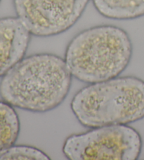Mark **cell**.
I'll return each mask as SVG.
<instances>
[{"label": "cell", "instance_id": "cell-1", "mask_svg": "<svg viewBox=\"0 0 144 160\" xmlns=\"http://www.w3.org/2000/svg\"><path fill=\"white\" fill-rule=\"evenodd\" d=\"M72 78L61 57L49 53L32 54L24 57L2 77L0 96L13 107L47 112L65 100Z\"/></svg>", "mask_w": 144, "mask_h": 160}, {"label": "cell", "instance_id": "cell-2", "mask_svg": "<svg viewBox=\"0 0 144 160\" xmlns=\"http://www.w3.org/2000/svg\"><path fill=\"white\" fill-rule=\"evenodd\" d=\"M132 53L125 30L102 25L76 35L67 46L64 59L73 77L92 84L120 76L129 64Z\"/></svg>", "mask_w": 144, "mask_h": 160}, {"label": "cell", "instance_id": "cell-3", "mask_svg": "<svg viewBox=\"0 0 144 160\" xmlns=\"http://www.w3.org/2000/svg\"><path fill=\"white\" fill-rule=\"evenodd\" d=\"M70 107L77 121L89 128L136 122L144 118V81L118 76L89 84L74 95Z\"/></svg>", "mask_w": 144, "mask_h": 160}, {"label": "cell", "instance_id": "cell-4", "mask_svg": "<svg viewBox=\"0 0 144 160\" xmlns=\"http://www.w3.org/2000/svg\"><path fill=\"white\" fill-rule=\"evenodd\" d=\"M142 146L141 135L134 128L110 125L69 136L63 152L70 160H136Z\"/></svg>", "mask_w": 144, "mask_h": 160}, {"label": "cell", "instance_id": "cell-5", "mask_svg": "<svg viewBox=\"0 0 144 160\" xmlns=\"http://www.w3.org/2000/svg\"><path fill=\"white\" fill-rule=\"evenodd\" d=\"M90 0H13L17 17L31 35L63 33L81 17Z\"/></svg>", "mask_w": 144, "mask_h": 160}, {"label": "cell", "instance_id": "cell-6", "mask_svg": "<svg viewBox=\"0 0 144 160\" xmlns=\"http://www.w3.org/2000/svg\"><path fill=\"white\" fill-rule=\"evenodd\" d=\"M31 34L18 17L0 18V77L23 59Z\"/></svg>", "mask_w": 144, "mask_h": 160}, {"label": "cell", "instance_id": "cell-7", "mask_svg": "<svg viewBox=\"0 0 144 160\" xmlns=\"http://www.w3.org/2000/svg\"><path fill=\"white\" fill-rule=\"evenodd\" d=\"M103 17L113 20H132L144 16V0H92Z\"/></svg>", "mask_w": 144, "mask_h": 160}, {"label": "cell", "instance_id": "cell-8", "mask_svg": "<svg viewBox=\"0 0 144 160\" xmlns=\"http://www.w3.org/2000/svg\"><path fill=\"white\" fill-rule=\"evenodd\" d=\"M20 128V120L13 107L0 101V153L15 144Z\"/></svg>", "mask_w": 144, "mask_h": 160}, {"label": "cell", "instance_id": "cell-9", "mask_svg": "<svg viewBox=\"0 0 144 160\" xmlns=\"http://www.w3.org/2000/svg\"><path fill=\"white\" fill-rule=\"evenodd\" d=\"M49 160L46 153L37 148L27 145H12L0 153V160Z\"/></svg>", "mask_w": 144, "mask_h": 160}, {"label": "cell", "instance_id": "cell-10", "mask_svg": "<svg viewBox=\"0 0 144 160\" xmlns=\"http://www.w3.org/2000/svg\"><path fill=\"white\" fill-rule=\"evenodd\" d=\"M0 1H1V0H0Z\"/></svg>", "mask_w": 144, "mask_h": 160}]
</instances>
